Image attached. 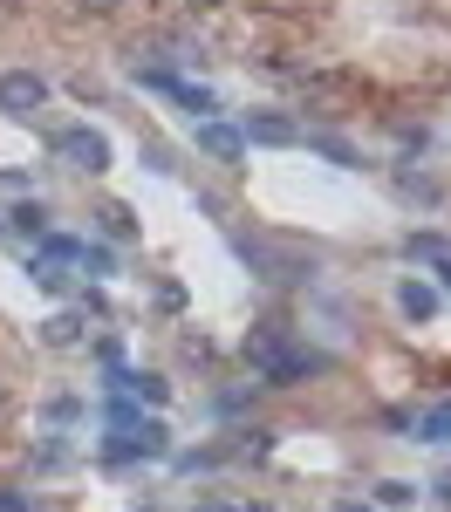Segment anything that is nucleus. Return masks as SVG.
Here are the masks:
<instances>
[{
    "instance_id": "f3484780",
    "label": "nucleus",
    "mask_w": 451,
    "mask_h": 512,
    "mask_svg": "<svg viewBox=\"0 0 451 512\" xmlns=\"http://www.w3.org/2000/svg\"><path fill=\"white\" fill-rule=\"evenodd\" d=\"M431 492H438V499L451 506V472H438V485H431Z\"/></svg>"
},
{
    "instance_id": "a211bd4d",
    "label": "nucleus",
    "mask_w": 451,
    "mask_h": 512,
    "mask_svg": "<svg viewBox=\"0 0 451 512\" xmlns=\"http://www.w3.org/2000/svg\"><path fill=\"white\" fill-rule=\"evenodd\" d=\"M14 7H28V0H0V14H14Z\"/></svg>"
},
{
    "instance_id": "4468645a",
    "label": "nucleus",
    "mask_w": 451,
    "mask_h": 512,
    "mask_svg": "<svg viewBox=\"0 0 451 512\" xmlns=\"http://www.w3.org/2000/svg\"><path fill=\"white\" fill-rule=\"evenodd\" d=\"M376 499H383V506H410V499H417V492H410L404 478H383V485H376Z\"/></svg>"
},
{
    "instance_id": "aec40b11",
    "label": "nucleus",
    "mask_w": 451,
    "mask_h": 512,
    "mask_svg": "<svg viewBox=\"0 0 451 512\" xmlns=\"http://www.w3.org/2000/svg\"><path fill=\"white\" fill-rule=\"evenodd\" d=\"M328 512H369V506H328Z\"/></svg>"
},
{
    "instance_id": "dca6fc26",
    "label": "nucleus",
    "mask_w": 451,
    "mask_h": 512,
    "mask_svg": "<svg viewBox=\"0 0 451 512\" xmlns=\"http://www.w3.org/2000/svg\"><path fill=\"white\" fill-rule=\"evenodd\" d=\"M76 7H82V14H117L123 0H76Z\"/></svg>"
},
{
    "instance_id": "2eb2a0df",
    "label": "nucleus",
    "mask_w": 451,
    "mask_h": 512,
    "mask_svg": "<svg viewBox=\"0 0 451 512\" xmlns=\"http://www.w3.org/2000/svg\"><path fill=\"white\" fill-rule=\"evenodd\" d=\"M158 308H185V287L178 280H158Z\"/></svg>"
},
{
    "instance_id": "1a4fd4ad",
    "label": "nucleus",
    "mask_w": 451,
    "mask_h": 512,
    "mask_svg": "<svg viewBox=\"0 0 451 512\" xmlns=\"http://www.w3.org/2000/svg\"><path fill=\"white\" fill-rule=\"evenodd\" d=\"M110 390H123V396H144V403H164V396H171V383H164V376H117Z\"/></svg>"
},
{
    "instance_id": "5701e85b",
    "label": "nucleus",
    "mask_w": 451,
    "mask_h": 512,
    "mask_svg": "<svg viewBox=\"0 0 451 512\" xmlns=\"http://www.w3.org/2000/svg\"><path fill=\"white\" fill-rule=\"evenodd\" d=\"M199 512H233V506H199Z\"/></svg>"
},
{
    "instance_id": "20e7f679",
    "label": "nucleus",
    "mask_w": 451,
    "mask_h": 512,
    "mask_svg": "<svg viewBox=\"0 0 451 512\" xmlns=\"http://www.w3.org/2000/svg\"><path fill=\"white\" fill-rule=\"evenodd\" d=\"M41 103H48V82H41L35 69H7V76H0V110H7V117H35Z\"/></svg>"
},
{
    "instance_id": "0eeeda50",
    "label": "nucleus",
    "mask_w": 451,
    "mask_h": 512,
    "mask_svg": "<svg viewBox=\"0 0 451 512\" xmlns=\"http://www.w3.org/2000/svg\"><path fill=\"white\" fill-rule=\"evenodd\" d=\"M397 308H404L410 321H431V315H438V287H424V280H404V287H397Z\"/></svg>"
},
{
    "instance_id": "412c9836",
    "label": "nucleus",
    "mask_w": 451,
    "mask_h": 512,
    "mask_svg": "<svg viewBox=\"0 0 451 512\" xmlns=\"http://www.w3.org/2000/svg\"><path fill=\"white\" fill-rule=\"evenodd\" d=\"M240 512H281V506H240Z\"/></svg>"
},
{
    "instance_id": "4be33fe9",
    "label": "nucleus",
    "mask_w": 451,
    "mask_h": 512,
    "mask_svg": "<svg viewBox=\"0 0 451 512\" xmlns=\"http://www.w3.org/2000/svg\"><path fill=\"white\" fill-rule=\"evenodd\" d=\"M192 7H226V0H192Z\"/></svg>"
},
{
    "instance_id": "b1692460",
    "label": "nucleus",
    "mask_w": 451,
    "mask_h": 512,
    "mask_svg": "<svg viewBox=\"0 0 451 512\" xmlns=\"http://www.w3.org/2000/svg\"><path fill=\"white\" fill-rule=\"evenodd\" d=\"M137 512H158V506H137Z\"/></svg>"
},
{
    "instance_id": "7ed1b4c3",
    "label": "nucleus",
    "mask_w": 451,
    "mask_h": 512,
    "mask_svg": "<svg viewBox=\"0 0 451 512\" xmlns=\"http://www.w3.org/2000/svg\"><path fill=\"white\" fill-rule=\"evenodd\" d=\"M164 451H171V431L158 417H137V424H123L110 437V458H164Z\"/></svg>"
},
{
    "instance_id": "9d476101",
    "label": "nucleus",
    "mask_w": 451,
    "mask_h": 512,
    "mask_svg": "<svg viewBox=\"0 0 451 512\" xmlns=\"http://www.w3.org/2000/svg\"><path fill=\"white\" fill-rule=\"evenodd\" d=\"M7 219H14V226H21V233L48 239V205H41V198H28V205H14V212H7Z\"/></svg>"
},
{
    "instance_id": "6ab92c4d",
    "label": "nucleus",
    "mask_w": 451,
    "mask_h": 512,
    "mask_svg": "<svg viewBox=\"0 0 451 512\" xmlns=\"http://www.w3.org/2000/svg\"><path fill=\"white\" fill-rule=\"evenodd\" d=\"M0 512H21V499H0Z\"/></svg>"
},
{
    "instance_id": "f257e3e1",
    "label": "nucleus",
    "mask_w": 451,
    "mask_h": 512,
    "mask_svg": "<svg viewBox=\"0 0 451 512\" xmlns=\"http://www.w3.org/2000/svg\"><path fill=\"white\" fill-rule=\"evenodd\" d=\"M246 355H253V369L267 376V383H301L308 369H322L315 355H301V349H287L274 328H260V335H246Z\"/></svg>"
},
{
    "instance_id": "ddd939ff",
    "label": "nucleus",
    "mask_w": 451,
    "mask_h": 512,
    "mask_svg": "<svg viewBox=\"0 0 451 512\" xmlns=\"http://www.w3.org/2000/svg\"><path fill=\"white\" fill-rule=\"evenodd\" d=\"M82 267H89V274H117V253H110V246H89V239H82Z\"/></svg>"
},
{
    "instance_id": "9b49d317",
    "label": "nucleus",
    "mask_w": 451,
    "mask_h": 512,
    "mask_svg": "<svg viewBox=\"0 0 451 512\" xmlns=\"http://www.w3.org/2000/svg\"><path fill=\"white\" fill-rule=\"evenodd\" d=\"M96 219H103V233H110V239H130V233H137V219H130V205H103Z\"/></svg>"
},
{
    "instance_id": "f8f14e48",
    "label": "nucleus",
    "mask_w": 451,
    "mask_h": 512,
    "mask_svg": "<svg viewBox=\"0 0 451 512\" xmlns=\"http://www.w3.org/2000/svg\"><path fill=\"white\" fill-rule=\"evenodd\" d=\"M417 437H431V444H451V403H445V410H431V417L417 424Z\"/></svg>"
},
{
    "instance_id": "f03ea898",
    "label": "nucleus",
    "mask_w": 451,
    "mask_h": 512,
    "mask_svg": "<svg viewBox=\"0 0 451 512\" xmlns=\"http://www.w3.org/2000/svg\"><path fill=\"white\" fill-rule=\"evenodd\" d=\"M55 158L69 164V171H89V178H96V171H110V137L89 130V123H76V130L55 137Z\"/></svg>"
},
{
    "instance_id": "6e6552de",
    "label": "nucleus",
    "mask_w": 451,
    "mask_h": 512,
    "mask_svg": "<svg viewBox=\"0 0 451 512\" xmlns=\"http://www.w3.org/2000/svg\"><path fill=\"white\" fill-rule=\"evenodd\" d=\"M82 342V321L76 315H48L41 321V349H76Z\"/></svg>"
},
{
    "instance_id": "423d86ee",
    "label": "nucleus",
    "mask_w": 451,
    "mask_h": 512,
    "mask_svg": "<svg viewBox=\"0 0 451 512\" xmlns=\"http://www.w3.org/2000/svg\"><path fill=\"white\" fill-rule=\"evenodd\" d=\"M246 144H301V130L274 110H260V117H246Z\"/></svg>"
},
{
    "instance_id": "393cba45",
    "label": "nucleus",
    "mask_w": 451,
    "mask_h": 512,
    "mask_svg": "<svg viewBox=\"0 0 451 512\" xmlns=\"http://www.w3.org/2000/svg\"><path fill=\"white\" fill-rule=\"evenodd\" d=\"M0 226H7V219H0Z\"/></svg>"
},
{
    "instance_id": "39448f33",
    "label": "nucleus",
    "mask_w": 451,
    "mask_h": 512,
    "mask_svg": "<svg viewBox=\"0 0 451 512\" xmlns=\"http://www.w3.org/2000/svg\"><path fill=\"white\" fill-rule=\"evenodd\" d=\"M199 151H205V158H219V164H233V158L246 151V130H233V123H212V117H205V123H199Z\"/></svg>"
}]
</instances>
